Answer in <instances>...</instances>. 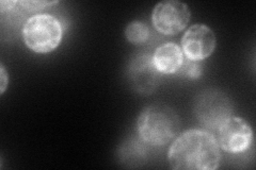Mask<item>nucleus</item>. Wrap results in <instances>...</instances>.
<instances>
[{"instance_id":"1a4fd4ad","label":"nucleus","mask_w":256,"mask_h":170,"mask_svg":"<svg viewBox=\"0 0 256 170\" xmlns=\"http://www.w3.org/2000/svg\"><path fill=\"white\" fill-rule=\"evenodd\" d=\"M152 56L156 69L160 74L166 75L178 72L184 62L182 47L173 42H166L158 46Z\"/></svg>"},{"instance_id":"ddd939ff","label":"nucleus","mask_w":256,"mask_h":170,"mask_svg":"<svg viewBox=\"0 0 256 170\" xmlns=\"http://www.w3.org/2000/svg\"><path fill=\"white\" fill-rule=\"evenodd\" d=\"M8 84H9V75H8L4 64H2L0 65V93H2V95L4 93Z\"/></svg>"},{"instance_id":"0eeeda50","label":"nucleus","mask_w":256,"mask_h":170,"mask_svg":"<svg viewBox=\"0 0 256 170\" xmlns=\"http://www.w3.org/2000/svg\"><path fill=\"white\" fill-rule=\"evenodd\" d=\"M182 50L192 61L207 59L216 49L217 38L214 32L204 23L189 27L182 37Z\"/></svg>"},{"instance_id":"4468645a","label":"nucleus","mask_w":256,"mask_h":170,"mask_svg":"<svg viewBox=\"0 0 256 170\" xmlns=\"http://www.w3.org/2000/svg\"><path fill=\"white\" fill-rule=\"evenodd\" d=\"M18 5V1H12V0H2L0 2V12L2 14H4L6 12H11L15 9V6Z\"/></svg>"},{"instance_id":"f03ea898","label":"nucleus","mask_w":256,"mask_h":170,"mask_svg":"<svg viewBox=\"0 0 256 170\" xmlns=\"http://www.w3.org/2000/svg\"><path fill=\"white\" fill-rule=\"evenodd\" d=\"M180 127L178 115L164 104H152L144 108L137 120L140 139L154 147H162L176 139Z\"/></svg>"},{"instance_id":"423d86ee","label":"nucleus","mask_w":256,"mask_h":170,"mask_svg":"<svg viewBox=\"0 0 256 170\" xmlns=\"http://www.w3.org/2000/svg\"><path fill=\"white\" fill-rule=\"evenodd\" d=\"M217 141L224 151L242 153L250 148L253 131L250 124L242 117H230L217 131Z\"/></svg>"},{"instance_id":"f8f14e48","label":"nucleus","mask_w":256,"mask_h":170,"mask_svg":"<svg viewBox=\"0 0 256 170\" xmlns=\"http://www.w3.org/2000/svg\"><path fill=\"white\" fill-rule=\"evenodd\" d=\"M58 3V1H46V0H43V1H38V0H22V1H18V5L20 6V9L26 10L29 12L32 11H38L42 10L44 7L48 5H52Z\"/></svg>"},{"instance_id":"39448f33","label":"nucleus","mask_w":256,"mask_h":170,"mask_svg":"<svg viewBox=\"0 0 256 170\" xmlns=\"http://www.w3.org/2000/svg\"><path fill=\"white\" fill-rule=\"evenodd\" d=\"M190 16V9L186 3L178 0H166L155 5L152 22L159 33L175 35L188 26Z\"/></svg>"},{"instance_id":"9b49d317","label":"nucleus","mask_w":256,"mask_h":170,"mask_svg":"<svg viewBox=\"0 0 256 170\" xmlns=\"http://www.w3.org/2000/svg\"><path fill=\"white\" fill-rule=\"evenodd\" d=\"M201 61H192L189 59H184V62L178 70L180 75L191 80H196L202 75Z\"/></svg>"},{"instance_id":"7ed1b4c3","label":"nucleus","mask_w":256,"mask_h":170,"mask_svg":"<svg viewBox=\"0 0 256 170\" xmlns=\"http://www.w3.org/2000/svg\"><path fill=\"white\" fill-rule=\"evenodd\" d=\"M24 43L36 53H48L57 48L63 36L60 20L50 14H36L24 23Z\"/></svg>"},{"instance_id":"f257e3e1","label":"nucleus","mask_w":256,"mask_h":170,"mask_svg":"<svg viewBox=\"0 0 256 170\" xmlns=\"http://www.w3.org/2000/svg\"><path fill=\"white\" fill-rule=\"evenodd\" d=\"M214 133L191 129L178 136L168 152L176 170H214L221 162V150Z\"/></svg>"},{"instance_id":"9d476101","label":"nucleus","mask_w":256,"mask_h":170,"mask_svg":"<svg viewBox=\"0 0 256 170\" xmlns=\"http://www.w3.org/2000/svg\"><path fill=\"white\" fill-rule=\"evenodd\" d=\"M125 37L128 42L134 45H143L148 40L150 29L142 21H132L125 29Z\"/></svg>"},{"instance_id":"20e7f679","label":"nucleus","mask_w":256,"mask_h":170,"mask_svg":"<svg viewBox=\"0 0 256 170\" xmlns=\"http://www.w3.org/2000/svg\"><path fill=\"white\" fill-rule=\"evenodd\" d=\"M194 115L204 128L217 132L220 127L233 116V104L224 93L207 90L196 97Z\"/></svg>"},{"instance_id":"6e6552de","label":"nucleus","mask_w":256,"mask_h":170,"mask_svg":"<svg viewBox=\"0 0 256 170\" xmlns=\"http://www.w3.org/2000/svg\"><path fill=\"white\" fill-rule=\"evenodd\" d=\"M160 72L153 63L150 53L134 55L128 64V79L136 92L141 95H150L159 84Z\"/></svg>"}]
</instances>
